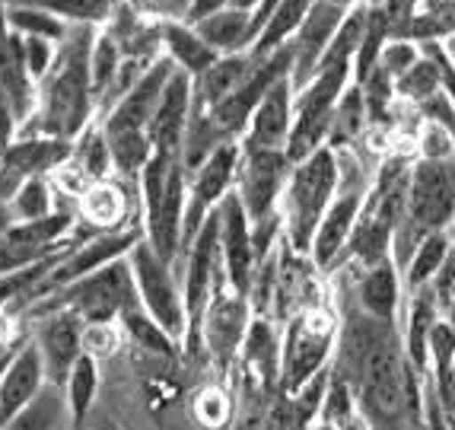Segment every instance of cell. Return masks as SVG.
I'll use <instances>...</instances> for the list:
<instances>
[{"label": "cell", "instance_id": "6da1fadb", "mask_svg": "<svg viewBox=\"0 0 455 430\" xmlns=\"http://www.w3.org/2000/svg\"><path fill=\"white\" fill-rule=\"evenodd\" d=\"M96 32L99 29H92V26H74L68 32V38L58 45V58H54L52 70L38 80L36 112L20 134H38L74 143L92 125L96 96H92L90 54Z\"/></svg>", "mask_w": 455, "mask_h": 430}, {"label": "cell", "instance_id": "7a4b0ae2", "mask_svg": "<svg viewBox=\"0 0 455 430\" xmlns=\"http://www.w3.org/2000/svg\"><path fill=\"white\" fill-rule=\"evenodd\" d=\"M334 198H338V157L325 143L322 150L306 157L303 163H296L281 198L283 242L296 256L309 258L315 230L334 204Z\"/></svg>", "mask_w": 455, "mask_h": 430}, {"label": "cell", "instance_id": "3957f363", "mask_svg": "<svg viewBox=\"0 0 455 430\" xmlns=\"http://www.w3.org/2000/svg\"><path fill=\"white\" fill-rule=\"evenodd\" d=\"M338 335L341 322L325 306H306L290 316L287 332L281 338V367H277V383L287 399H296L312 379L331 370Z\"/></svg>", "mask_w": 455, "mask_h": 430}, {"label": "cell", "instance_id": "277c9868", "mask_svg": "<svg viewBox=\"0 0 455 430\" xmlns=\"http://www.w3.org/2000/svg\"><path fill=\"white\" fill-rule=\"evenodd\" d=\"M134 306H140L134 272L128 258H122L38 300L36 306H29V316L48 310H74L76 316H84L86 325H112Z\"/></svg>", "mask_w": 455, "mask_h": 430}, {"label": "cell", "instance_id": "5b68a950", "mask_svg": "<svg viewBox=\"0 0 455 430\" xmlns=\"http://www.w3.org/2000/svg\"><path fill=\"white\" fill-rule=\"evenodd\" d=\"M350 84H354V64H331V68H319V74L296 93L293 131L287 141V157L293 166L328 143L334 109Z\"/></svg>", "mask_w": 455, "mask_h": 430}, {"label": "cell", "instance_id": "8992f818", "mask_svg": "<svg viewBox=\"0 0 455 430\" xmlns=\"http://www.w3.org/2000/svg\"><path fill=\"white\" fill-rule=\"evenodd\" d=\"M128 262H131V272H134L137 296H140V306L147 310V316L153 322H160L163 332L172 341L185 345L188 310H185L182 280L175 278V264L156 256L153 246L147 242V236L131 249Z\"/></svg>", "mask_w": 455, "mask_h": 430}, {"label": "cell", "instance_id": "52a82bcc", "mask_svg": "<svg viewBox=\"0 0 455 430\" xmlns=\"http://www.w3.org/2000/svg\"><path fill=\"white\" fill-rule=\"evenodd\" d=\"M293 163L287 150H245L235 175V195L243 201L251 223L281 211V198L287 189Z\"/></svg>", "mask_w": 455, "mask_h": 430}, {"label": "cell", "instance_id": "ba28073f", "mask_svg": "<svg viewBox=\"0 0 455 430\" xmlns=\"http://www.w3.org/2000/svg\"><path fill=\"white\" fill-rule=\"evenodd\" d=\"M290 68H293V52H290V42H287V45L277 48L274 54L255 61V68H251V74L245 77V84L235 93H229L220 106L211 109L213 125L223 131L227 141H243L251 115H255V109L261 106V99L267 96V90H271L277 80L290 77Z\"/></svg>", "mask_w": 455, "mask_h": 430}, {"label": "cell", "instance_id": "9c48e42d", "mask_svg": "<svg viewBox=\"0 0 455 430\" xmlns=\"http://www.w3.org/2000/svg\"><path fill=\"white\" fill-rule=\"evenodd\" d=\"M140 239H144V227H128V230H115V233H96V236H90V239L76 242L74 249L54 264L52 274L42 280L32 306H36L38 300H45V296H52L54 290H61V287L74 284V280L86 278V274L99 272V268H106V264H112V262L128 258L131 249H134Z\"/></svg>", "mask_w": 455, "mask_h": 430}, {"label": "cell", "instance_id": "30bf717a", "mask_svg": "<svg viewBox=\"0 0 455 430\" xmlns=\"http://www.w3.org/2000/svg\"><path fill=\"white\" fill-rule=\"evenodd\" d=\"M32 319H36V325H32L29 335L38 347L42 367H45V379L48 385L61 389L68 383L70 370H74V363L84 357L86 322L74 310H48Z\"/></svg>", "mask_w": 455, "mask_h": 430}, {"label": "cell", "instance_id": "8fae6325", "mask_svg": "<svg viewBox=\"0 0 455 430\" xmlns=\"http://www.w3.org/2000/svg\"><path fill=\"white\" fill-rule=\"evenodd\" d=\"M74 157V143L54 141V137L20 134L7 150H0V201H13L26 179L52 175Z\"/></svg>", "mask_w": 455, "mask_h": 430}, {"label": "cell", "instance_id": "7c38bea8", "mask_svg": "<svg viewBox=\"0 0 455 430\" xmlns=\"http://www.w3.org/2000/svg\"><path fill=\"white\" fill-rule=\"evenodd\" d=\"M217 217H220V258L223 272H227V284L249 300L251 280L259 272V256H255V239H251V220L235 189L220 201Z\"/></svg>", "mask_w": 455, "mask_h": 430}, {"label": "cell", "instance_id": "4fadbf2b", "mask_svg": "<svg viewBox=\"0 0 455 430\" xmlns=\"http://www.w3.org/2000/svg\"><path fill=\"white\" fill-rule=\"evenodd\" d=\"M350 10L338 7L331 0H315L309 10V16L303 20L299 32L290 38V52H293V68H290V84L293 93H299L312 77L319 74V64L325 58V52L331 48L334 36L344 26Z\"/></svg>", "mask_w": 455, "mask_h": 430}, {"label": "cell", "instance_id": "5bb4252c", "mask_svg": "<svg viewBox=\"0 0 455 430\" xmlns=\"http://www.w3.org/2000/svg\"><path fill=\"white\" fill-rule=\"evenodd\" d=\"M175 74V64L163 54L150 70H147L134 86H131L128 96H122L108 109L99 125L106 134H115V131H150V121L156 115V106H160L163 93H166L169 77Z\"/></svg>", "mask_w": 455, "mask_h": 430}, {"label": "cell", "instance_id": "9a60e30c", "mask_svg": "<svg viewBox=\"0 0 455 430\" xmlns=\"http://www.w3.org/2000/svg\"><path fill=\"white\" fill-rule=\"evenodd\" d=\"M48 385L45 367L38 357V347L32 335H26L23 345L16 347L13 357H7L4 370H0V427L13 421L16 415H23L26 408L42 395Z\"/></svg>", "mask_w": 455, "mask_h": 430}, {"label": "cell", "instance_id": "2e32d148", "mask_svg": "<svg viewBox=\"0 0 455 430\" xmlns=\"http://www.w3.org/2000/svg\"><path fill=\"white\" fill-rule=\"evenodd\" d=\"M249 322V300L235 294L229 284L217 287L204 312V325H201V341H204L207 354L217 363L229 361L235 347L245 341Z\"/></svg>", "mask_w": 455, "mask_h": 430}, {"label": "cell", "instance_id": "e0dca14e", "mask_svg": "<svg viewBox=\"0 0 455 430\" xmlns=\"http://www.w3.org/2000/svg\"><path fill=\"white\" fill-rule=\"evenodd\" d=\"M131 182L108 179L92 182L80 201H76V223H84L90 233H115V230L140 227L131 223V214H140V201L131 198Z\"/></svg>", "mask_w": 455, "mask_h": 430}, {"label": "cell", "instance_id": "ac0fdd59", "mask_svg": "<svg viewBox=\"0 0 455 430\" xmlns=\"http://www.w3.org/2000/svg\"><path fill=\"white\" fill-rule=\"evenodd\" d=\"M370 191H338L334 204L328 207V214L322 217L319 230H315V239H312L309 262L319 268V272H331L338 268V262L347 252V242L357 227L360 211H363V201Z\"/></svg>", "mask_w": 455, "mask_h": 430}, {"label": "cell", "instance_id": "d6986e66", "mask_svg": "<svg viewBox=\"0 0 455 430\" xmlns=\"http://www.w3.org/2000/svg\"><path fill=\"white\" fill-rule=\"evenodd\" d=\"M293 84L290 77L277 80L261 99V106L251 115L249 128L243 134L245 150H287L290 131H293Z\"/></svg>", "mask_w": 455, "mask_h": 430}, {"label": "cell", "instance_id": "ffe728a7", "mask_svg": "<svg viewBox=\"0 0 455 430\" xmlns=\"http://www.w3.org/2000/svg\"><path fill=\"white\" fill-rule=\"evenodd\" d=\"M191 102H195V80L188 74H182V70H175L169 77L160 106H156L150 131H147L156 153H169V157L182 153V141L191 118Z\"/></svg>", "mask_w": 455, "mask_h": 430}, {"label": "cell", "instance_id": "44dd1931", "mask_svg": "<svg viewBox=\"0 0 455 430\" xmlns=\"http://www.w3.org/2000/svg\"><path fill=\"white\" fill-rule=\"evenodd\" d=\"M404 300H408L404 280L392 258L363 268L354 280V306L366 316L379 319V322L398 325V316L404 312Z\"/></svg>", "mask_w": 455, "mask_h": 430}, {"label": "cell", "instance_id": "7402d4cb", "mask_svg": "<svg viewBox=\"0 0 455 430\" xmlns=\"http://www.w3.org/2000/svg\"><path fill=\"white\" fill-rule=\"evenodd\" d=\"M443 310L440 303L433 300L430 287L418 290V294H408L404 300V312H402V345H404V357L408 363L414 367V373L420 377H430V335H433V325L440 322Z\"/></svg>", "mask_w": 455, "mask_h": 430}, {"label": "cell", "instance_id": "603a6c76", "mask_svg": "<svg viewBox=\"0 0 455 430\" xmlns=\"http://www.w3.org/2000/svg\"><path fill=\"white\" fill-rule=\"evenodd\" d=\"M163 54L175 64V70L188 74L191 80L204 74L207 68L217 64L220 54L207 45L204 38L197 36L195 26H188L185 20H169L163 23Z\"/></svg>", "mask_w": 455, "mask_h": 430}, {"label": "cell", "instance_id": "cb8c5ba5", "mask_svg": "<svg viewBox=\"0 0 455 430\" xmlns=\"http://www.w3.org/2000/svg\"><path fill=\"white\" fill-rule=\"evenodd\" d=\"M251 68H255V58H251L249 52L217 58V64L207 68L204 74L195 80V106L207 109V112H211L213 106H220L229 93H235L245 84V77L251 74Z\"/></svg>", "mask_w": 455, "mask_h": 430}, {"label": "cell", "instance_id": "d4e9b609", "mask_svg": "<svg viewBox=\"0 0 455 430\" xmlns=\"http://www.w3.org/2000/svg\"><path fill=\"white\" fill-rule=\"evenodd\" d=\"M251 10L227 7L220 13L207 16L195 26L197 36L204 38L213 52L220 54H243L255 45V29H251Z\"/></svg>", "mask_w": 455, "mask_h": 430}, {"label": "cell", "instance_id": "484cf974", "mask_svg": "<svg viewBox=\"0 0 455 430\" xmlns=\"http://www.w3.org/2000/svg\"><path fill=\"white\" fill-rule=\"evenodd\" d=\"M312 4H315V0H281V4L274 7V13L267 16V23L261 26L255 45L249 48L251 58L261 61V58H267V54L277 52V48L287 45L290 38L299 32L306 16H309Z\"/></svg>", "mask_w": 455, "mask_h": 430}, {"label": "cell", "instance_id": "4316f807", "mask_svg": "<svg viewBox=\"0 0 455 430\" xmlns=\"http://www.w3.org/2000/svg\"><path fill=\"white\" fill-rule=\"evenodd\" d=\"M99 383H102V370H99V361L90 354H84L80 361L74 363L68 383L61 385L64 393V405H68V418L70 427L80 430L90 418L92 405L99 399Z\"/></svg>", "mask_w": 455, "mask_h": 430}, {"label": "cell", "instance_id": "83f0119b", "mask_svg": "<svg viewBox=\"0 0 455 430\" xmlns=\"http://www.w3.org/2000/svg\"><path fill=\"white\" fill-rule=\"evenodd\" d=\"M449 256H452V236H449V230L424 236L420 246L414 249V256H411L404 274H402L404 294H418V290L430 287V280L440 274V268L446 264Z\"/></svg>", "mask_w": 455, "mask_h": 430}, {"label": "cell", "instance_id": "f1b7e54d", "mask_svg": "<svg viewBox=\"0 0 455 430\" xmlns=\"http://www.w3.org/2000/svg\"><path fill=\"white\" fill-rule=\"evenodd\" d=\"M430 385L440 405H446L455 385V325L440 319L430 335Z\"/></svg>", "mask_w": 455, "mask_h": 430}, {"label": "cell", "instance_id": "f546056e", "mask_svg": "<svg viewBox=\"0 0 455 430\" xmlns=\"http://www.w3.org/2000/svg\"><path fill=\"white\" fill-rule=\"evenodd\" d=\"M16 4H29V7L48 10L52 16L64 20L68 26H92L102 29L115 16L122 0H16Z\"/></svg>", "mask_w": 455, "mask_h": 430}, {"label": "cell", "instance_id": "4dcf8cb0", "mask_svg": "<svg viewBox=\"0 0 455 430\" xmlns=\"http://www.w3.org/2000/svg\"><path fill=\"white\" fill-rule=\"evenodd\" d=\"M243 354L251 370H259L265 377V383H271L277 377V367H281V341H277V332H274V325L265 316H255L249 322Z\"/></svg>", "mask_w": 455, "mask_h": 430}, {"label": "cell", "instance_id": "1f68e13d", "mask_svg": "<svg viewBox=\"0 0 455 430\" xmlns=\"http://www.w3.org/2000/svg\"><path fill=\"white\" fill-rule=\"evenodd\" d=\"M370 128V115H366V102H363V90L357 84H350L347 93L341 96L338 109H334V121H331V134H328V147L331 150H341V147H354L363 131Z\"/></svg>", "mask_w": 455, "mask_h": 430}, {"label": "cell", "instance_id": "d6a6232c", "mask_svg": "<svg viewBox=\"0 0 455 430\" xmlns=\"http://www.w3.org/2000/svg\"><path fill=\"white\" fill-rule=\"evenodd\" d=\"M70 427L68 405H64V393L45 385L42 395L26 408L23 415H16L13 421H7L0 430H64Z\"/></svg>", "mask_w": 455, "mask_h": 430}, {"label": "cell", "instance_id": "836d02e7", "mask_svg": "<svg viewBox=\"0 0 455 430\" xmlns=\"http://www.w3.org/2000/svg\"><path fill=\"white\" fill-rule=\"evenodd\" d=\"M124 54L118 48V42L112 38L108 29L96 32V42H92V54H90V77H92V96H96V112L102 106V99L108 96V90L115 86L118 74H122Z\"/></svg>", "mask_w": 455, "mask_h": 430}, {"label": "cell", "instance_id": "e575fe53", "mask_svg": "<svg viewBox=\"0 0 455 430\" xmlns=\"http://www.w3.org/2000/svg\"><path fill=\"white\" fill-rule=\"evenodd\" d=\"M436 93H443V68L430 52H424V58L395 84V96H398V102H404V106L420 109L427 99H433Z\"/></svg>", "mask_w": 455, "mask_h": 430}, {"label": "cell", "instance_id": "d590c367", "mask_svg": "<svg viewBox=\"0 0 455 430\" xmlns=\"http://www.w3.org/2000/svg\"><path fill=\"white\" fill-rule=\"evenodd\" d=\"M10 211H13L16 223H32V220H42L58 211V191L52 185V175L26 179L10 201Z\"/></svg>", "mask_w": 455, "mask_h": 430}, {"label": "cell", "instance_id": "8d00e7d4", "mask_svg": "<svg viewBox=\"0 0 455 430\" xmlns=\"http://www.w3.org/2000/svg\"><path fill=\"white\" fill-rule=\"evenodd\" d=\"M7 23L13 32L20 36H38V38H48V42H58L61 45L68 32L74 26H68L64 20L52 16L48 10H38L29 7V4H16V0H7Z\"/></svg>", "mask_w": 455, "mask_h": 430}, {"label": "cell", "instance_id": "74e56055", "mask_svg": "<svg viewBox=\"0 0 455 430\" xmlns=\"http://www.w3.org/2000/svg\"><path fill=\"white\" fill-rule=\"evenodd\" d=\"M118 329H122L137 347H144L147 354L172 357L175 351H179V341L169 338V335L163 332V325L153 322V319L147 316L144 306H134V310L124 312V316L118 319Z\"/></svg>", "mask_w": 455, "mask_h": 430}, {"label": "cell", "instance_id": "f35d334b", "mask_svg": "<svg viewBox=\"0 0 455 430\" xmlns=\"http://www.w3.org/2000/svg\"><path fill=\"white\" fill-rule=\"evenodd\" d=\"M74 159L84 166V173L90 175L92 182H108L115 175L112 166V153H108V141L102 134V125H90L84 134L74 141Z\"/></svg>", "mask_w": 455, "mask_h": 430}, {"label": "cell", "instance_id": "ab89813d", "mask_svg": "<svg viewBox=\"0 0 455 430\" xmlns=\"http://www.w3.org/2000/svg\"><path fill=\"white\" fill-rule=\"evenodd\" d=\"M424 58V48L418 42H411V38H402V36H388V42L382 45V54H379V64L376 68L388 77V80H402L418 61Z\"/></svg>", "mask_w": 455, "mask_h": 430}, {"label": "cell", "instance_id": "60d3db41", "mask_svg": "<svg viewBox=\"0 0 455 430\" xmlns=\"http://www.w3.org/2000/svg\"><path fill=\"white\" fill-rule=\"evenodd\" d=\"M418 159H455V131L436 121L418 125Z\"/></svg>", "mask_w": 455, "mask_h": 430}, {"label": "cell", "instance_id": "b9f144b4", "mask_svg": "<svg viewBox=\"0 0 455 430\" xmlns=\"http://www.w3.org/2000/svg\"><path fill=\"white\" fill-rule=\"evenodd\" d=\"M52 256H61V252L26 249V246H20V242H13L7 233H4L0 236V278H4V274H13V272H23V268H29V264L45 262V258H52Z\"/></svg>", "mask_w": 455, "mask_h": 430}, {"label": "cell", "instance_id": "7bdbcfd3", "mask_svg": "<svg viewBox=\"0 0 455 430\" xmlns=\"http://www.w3.org/2000/svg\"><path fill=\"white\" fill-rule=\"evenodd\" d=\"M23 54H26V70L29 77L38 80L52 70L54 58H58V42H48V38H38V36H23Z\"/></svg>", "mask_w": 455, "mask_h": 430}, {"label": "cell", "instance_id": "ee69618b", "mask_svg": "<svg viewBox=\"0 0 455 430\" xmlns=\"http://www.w3.org/2000/svg\"><path fill=\"white\" fill-rule=\"evenodd\" d=\"M118 341H122L118 322H112V325H86V332H84V354L102 361V357H108L115 347H118Z\"/></svg>", "mask_w": 455, "mask_h": 430}, {"label": "cell", "instance_id": "f6af8a7d", "mask_svg": "<svg viewBox=\"0 0 455 430\" xmlns=\"http://www.w3.org/2000/svg\"><path fill=\"white\" fill-rule=\"evenodd\" d=\"M137 10H144L147 16H153V20H163V23H169V20H185L191 10V0H131Z\"/></svg>", "mask_w": 455, "mask_h": 430}, {"label": "cell", "instance_id": "bcb514c9", "mask_svg": "<svg viewBox=\"0 0 455 430\" xmlns=\"http://www.w3.org/2000/svg\"><path fill=\"white\" fill-rule=\"evenodd\" d=\"M195 408H197V421L207 424V427H217V424L227 418L229 405H227V399H223L220 389H204V393L197 395Z\"/></svg>", "mask_w": 455, "mask_h": 430}, {"label": "cell", "instance_id": "7dc6e473", "mask_svg": "<svg viewBox=\"0 0 455 430\" xmlns=\"http://www.w3.org/2000/svg\"><path fill=\"white\" fill-rule=\"evenodd\" d=\"M16 134H20V118H16L10 99L0 90V150H7L10 143L16 141Z\"/></svg>", "mask_w": 455, "mask_h": 430}, {"label": "cell", "instance_id": "c3c4849f", "mask_svg": "<svg viewBox=\"0 0 455 430\" xmlns=\"http://www.w3.org/2000/svg\"><path fill=\"white\" fill-rule=\"evenodd\" d=\"M227 7H233V0H191V10H188V16H185V23L197 26L201 20L220 13V10H227Z\"/></svg>", "mask_w": 455, "mask_h": 430}, {"label": "cell", "instance_id": "681fc988", "mask_svg": "<svg viewBox=\"0 0 455 430\" xmlns=\"http://www.w3.org/2000/svg\"><path fill=\"white\" fill-rule=\"evenodd\" d=\"M20 345L23 341L13 338V319H10L7 310H0V354H13Z\"/></svg>", "mask_w": 455, "mask_h": 430}, {"label": "cell", "instance_id": "f907efd6", "mask_svg": "<svg viewBox=\"0 0 455 430\" xmlns=\"http://www.w3.org/2000/svg\"><path fill=\"white\" fill-rule=\"evenodd\" d=\"M13 227H16V217H13V211H10V204L0 201V236L10 233Z\"/></svg>", "mask_w": 455, "mask_h": 430}, {"label": "cell", "instance_id": "816d5d0a", "mask_svg": "<svg viewBox=\"0 0 455 430\" xmlns=\"http://www.w3.org/2000/svg\"><path fill=\"white\" fill-rule=\"evenodd\" d=\"M446 319L455 325V294H452V303H449V310H446Z\"/></svg>", "mask_w": 455, "mask_h": 430}, {"label": "cell", "instance_id": "f5cc1de1", "mask_svg": "<svg viewBox=\"0 0 455 430\" xmlns=\"http://www.w3.org/2000/svg\"><path fill=\"white\" fill-rule=\"evenodd\" d=\"M449 236H452V249H455V220H452V227H449Z\"/></svg>", "mask_w": 455, "mask_h": 430}, {"label": "cell", "instance_id": "db71d44e", "mask_svg": "<svg viewBox=\"0 0 455 430\" xmlns=\"http://www.w3.org/2000/svg\"><path fill=\"white\" fill-rule=\"evenodd\" d=\"M408 430H424V424H420V427H408Z\"/></svg>", "mask_w": 455, "mask_h": 430}]
</instances>
